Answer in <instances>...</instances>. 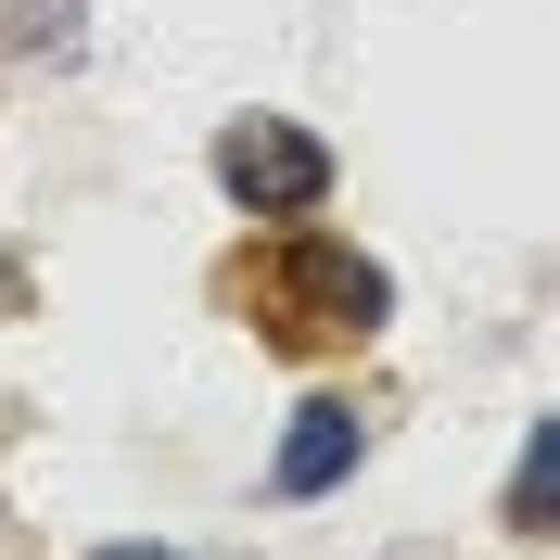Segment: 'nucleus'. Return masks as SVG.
I'll list each match as a JSON object with an SVG mask.
<instances>
[{"label": "nucleus", "instance_id": "obj_4", "mask_svg": "<svg viewBox=\"0 0 560 560\" xmlns=\"http://www.w3.org/2000/svg\"><path fill=\"white\" fill-rule=\"evenodd\" d=\"M497 523H510V535H560V408L523 433V458H510V497H497Z\"/></svg>", "mask_w": 560, "mask_h": 560}, {"label": "nucleus", "instance_id": "obj_5", "mask_svg": "<svg viewBox=\"0 0 560 560\" xmlns=\"http://www.w3.org/2000/svg\"><path fill=\"white\" fill-rule=\"evenodd\" d=\"M0 51L77 65V51H90V0H0Z\"/></svg>", "mask_w": 560, "mask_h": 560}, {"label": "nucleus", "instance_id": "obj_1", "mask_svg": "<svg viewBox=\"0 0 560 560\" xmlns=\"http://www.w3.org/2000/svg\"><path fill=\"white\" fill-rule=\"evenodd\" d=\"M230 293L255 306V331H268L280 357L370 345V331L395 318V280H383V255L331 243L318 217H280V230H268V255H243V268H230Z\"/></svg>", "mask_w": 560, "mask_h": 560}, {"label": "nucleus", "instance_id": "obj_2", "mask_svg": "<svg viewBox=\"0 0 560 560\" xmlns=\"http://www.w3.org/2000/svg\"><path fill=\"white\" fill-rule=\"evenodd\" d=\"M205 166H217V191H230L243 217H268V230H280V217H318V205H331V140L293 128V115H230Z\"/></svg>", "mask_w": 560, "mask_h": 560}, {"label": "nucleus", "instance_id": "obj_3", "mask_svg": "<svg viewBox=\"0 0 560 560\" xmlns=\"http://www.w3.org/2000/svg\"><path fill=\"white\" fill-rule=\"evenodd\" d=\"M357 458H370V420H357L345 395H306L293 433H280V458H268V497H331Z\"/></svg>", "mask_w": 560, "mask_h": 560}, {"label": "nucleus", "instance_id": "obj_6", "mask_svg": "<svg viewBox=\"0 0 560 560\" xmlns=\"http://www.w3.org/2000/svg\"><path fill=\"white\" fill-rule=\"evenodd\" d=\"M90 560H178V548H140V535H128V548H90Z\"/></svg>", "mask_w": 560, "mask_h": 560}]
</instances>
